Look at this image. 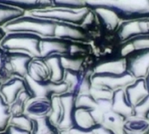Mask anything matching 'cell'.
<instances>
[{"instance_id":"6da1fadb","label":"cell","mask_w":149,"mask_h":134,"mask_svg":"<svg viewBox=\"0 0 149 134\" xmlns=\"http://www.w3.org/2000/svg\"><path fill=\"white\" fill-rule=\"evenodd\" d=\"M67 22H61L46 18H40L26 13L6 23L3 29L8 32H30L41 38H65Z\"/></svg>"},{"instance_id":"7a4b0ae2","label":"cell","mask_w":149,"mask_h":134,"mask_svg":"<svg viewBox=\"0 0 149 134\" xmlns=\"http://www.w3.org/2000/svg\"><path fill=\"white\" fill-rule=\"evenodd\" d=\"M85 4L90 10L109 9L120 22L149 18V0H87Z\"/></svg>"},{"instance_id":"3957f363","label":"cell","mask_w":149,"mask_h":134,"mask_svg":"<svg viewBox=\"0 0 149 134\" xmlns=\"http://www.w3.org/2000/svg\"><path fill=\"white\" fill-rule=\"evenodd\" d=\"M32 57L26 53L8 51L0 47V79L2 82L13 77L25 79Z\"/></svg>"},{"instance_id":"277c9868","label":"cell","mask_w":149,"mask_h":134,"mask_svg":"<svg viewBox=\"0 0 149 134\" xmlns=\"http://www.w3.org/2000/svg\"><path fill=\"white\" fill-rule=\"evenodd\" d=\"M76 97L70 93L56 95L51 99L52 113L50 119L60 131H67L74 126Z\"/></svg>"},{"instance_id":"5b68a950","label":"cell","mask_w":149,"mask_h":134,"mask_svg":"<svg viewBox=\"0 0 149 134\" xmlns=\"http://www.w3.org/2000/svg\"><path fill=\"white\" fill-rule=\"evenodd\" d=\"M41 37L34 33L8 32L0 42V47L8 51L26 53L33 58H41Z\"/></svg>"},{"instance_id":"8992f818","label":"cell","mask_w":149,"mask_h":134,"mask_svg":"<svg viewBox=\"0 0 149 134\" xmlns=\"http://www.w3.org/2000/svg\"><path fill=\"white\" fill-rule=\"evenodd\" d=\"M41 58L52 55L59 56H82L86 51L84 43L72 41L59 38H42L40 43Z\"/></svg>"},{"instance_id":"52a82bcc","label":"cell","mask_w":149,"mask_h":134,"mask_svg":"<svg viewBox=\"0 0 149 134\" xmlns=\"http://www.w3.org/2000/svg\"><path fill=\"white\" fill-rule=\"evenodd\" d=\"M90 9L86 7L79 10H73L68 8H55L48 7L46 9L32 11L27 13L32 16H37L40 18H46L61 22L72 23L78 26H82L87 16L90 13Z\"/></svg>"},{"instance_id":"ba28073f","label":"cell","mask_w":149,"mask_h":134,"mask_svg":"<svg viewBox=\"0 0 149 134\" xmlns=\"http://www.w3.org/2000/svg\"><path fill=\"white\" fill-rule=\"evenodd\" d=\"M28 90L32 98H45L51 100L56 95H62L68 92V86L64 82H55L50 80L44 82H34L30 78H25Z\"/></svg>"},{"instance_id":"9c48e42d","label":"cell","mask_w":149,"mask_h":134,"mask_svg":"<svg viewBox=\"0 0 149 134\" xmlns=\"http://www.w3.org/2000/svg\"><path fill=\"white\" fill-rule=\"evenodd\" d=\"M92 70L84 68L80 71H65L63 82L68 86V93L74 97L88 94L91 89Z\"/></svg>"},{"instance_id":"30bf717a","label":"cell","mask_w":149,"mask_h":134,"mask_svg":"<svg viewBox=\"0 0 149 134\" xmlns=\"http://www.w3.org/2000/svg\"><path fill=\"white\" fill-rule=\"evenodd\" d=\"M135 79L128 72L123 74H96L91 75L92 86L102 87L113 92L118 89H124L135 82Z\"/></svg>"},{"instance_id":"8fae6325","label":"cell","mask_w":149,"mask_h":134,"mask_svg":"<svg viewBox=\"0 0 149 134\" xmlns=\"http://www.w3.org/2000/svg\"><path fill=\"white\" fill-rule=\"evenodd\" d=\"M127 72L135 79H145L149 73V49L135 51L125 57Z\"/></svg>"},{"instance_id":"7c38bea8","label":"cell","mask_w":149,"mask_h":134,"mask_svg":"<svg viewBox=\"0 0 149 134\" xmlns=\"http://www.w3.org/2000/svg\"><path fill=\"white\" fill-rule=\"evenodd\" d=\"M143 35H149V18L121 22L116 31V37L120 43Z\"/></svg>"},{"instance_id":"4fadbf2b","label":"cell","mask_w":149,"mask_h":134,"mask_svg":"<svg viewBox=\"0 0 149 134\" xmlns=\"http://www.w3.org/2000/svg\"><path fill=\"white\" fill-rule=\"evenodd\" d=\"M24 89H28L25 79L13 77L6 82H2L0 87V95L7 104L12 105L19 94Z\"/></svg>"},{"instance_id":"5bb4252c","label":"cell","mask_w":149,"mask_h":134,"mask_svg":"<svg viewBox=\"0 0 149 134\" xmlns=\"http://www.w3.org/2000/svg\"><path fill=\"white\" fill-rule=\"evenodd\" d=\"M92 70L96 74H123L127 73L125 57L113 58L98 63Z\"/></svg>"},{"instance_id":"9a60e30c","label":"cell","mask_w":149,"mask_h":134,"mask_svg":"<svg viewBox=\"0 0 149 134\" xmlns=\"http://www.w3.org/2000/svg\"><path fill=\"white\" fill-rule=\"evenodd\" d=\"M130 104L135 107L149 94L145 79H137L124 89Z\"/></svg>"},{"instance_id":"2e32d148","label":"cell","mask_w":149,"mask_h":134,"mask_svg":"<svg viewBox=\"0 0 149 134\" xmlns=\"http://www.w3.org/2000/svg\"><path fill=\"white\" fill-rule=\"evenodd\" d=\"M0 4L21 9L26 13L52 7L51 0H0Z\"/></svg>"},{"instance_id":"e0dca14e","label":"cell","mask_w":149,"mask_h":134,"mask_svg":"<svg viewBox=\"0 0 149 134\" xmlns=\"http://www.w3.org/2000/svg\"><path fill=\"white\" fill-rule=\"evenodd\" d=\"M112 110L126 119L134 115V107L130 104L124 89H118L112 97Z\"/></svg>"},{"instance_id":"ac0fdd59","label":"cell","mask_w":149,"mask_h":134,"mask_svg":"<svg viewBox=\"0 0 149 134\" xmlns=\"http://www.w3.org/2000/svg\"><path fill=\"white\" fill-rule=\"evenodd\" d=\"M52 113V101L45 98H33L26 107L25 114L31 118L50 116Z\"/></svg>"},{"instance_id":"d6986e66","label":"cell","mask_w":149,"mask_h":134,"mask_svg":"<svg viewBox=\"0 0 149 134\" xmlns=\"http://www.w3.org/2000/svg\"><path fill=\"white\" fill-rule=\"evenodd\" d=\"M27 77L34 82H44L49 80L50 71L44 58H33L31 60Z\"/></svg>"},{"instance_id":"ffe728a7","label":"cell","mask_w":149,"mask_h":134,"mask_svg":"<svg viewBox=\"0 0 149 134\" xmlns=\"http://www.w3.org/2000/svg\"><path fill=\"white\" fill-rule=\"evenodd\" d=\"M126 118L118 113L111 110L107 112L102 118L100 124L111 130L115 134H127L124 130Z\"/></svg>"},{"instance_id":"44dd1931","label":"cell","mask_w":149,"mask_h":134,"mask_svg":"<svg viewBox=\"0 0 149 134\" xmlns=\"http://www.w3.org/2000/svg\"><path fill=\"white\" fill-rule=\"evenodd\" d=\"M99 22L109 31H116L120 24V20L113 11L106 8H96L92 10Z\"/></svg>"},{"instance_id":"7402d4cb","label":"cell","mask_w":149,"mask_h":134,"mask_svg":"<svg viewBox=\"0 0 149 134\" xmlns=\"http://www.w3.org/2000/svg\"><path fill=\"white\" fill-rule=\"evenodd\" d=\"M145 49H149V35L138 36L121 43L120 57H125L132 52Z\"/></svg>"},{"instance_id":"603a6c76","label":"cell","mask_w":149,"mask_h":134,"mask_svg":"<svg viewBox=\"0 0 149 134\" xmlns=\"http://www.w3.org/2000/svg\"><path fill=\"white\" fill-rule=\"evenodd\" d=\"M124 130L128 134H148L149 118L133 115L126 119Z\"/></svg>"},{"instance_id":"cb8c5ba5","label":"cell","mask_w":149,"mask_h":134,"mask_svg":"<svg viewBox=\"0 0 149 134\" xmlns=\"http://www.w3.org/2000/svg\"><path fill=\"white\" fill-rule=\"evenodd\" d=\"M46 63L48 65L50 71L49 80L55 82H63V78L65 75V69L63 68L61 56L59 55H52L44 58Z\"/></svg>"},{"instance_id":"d4e9b609","label":"cell","mask_w":149,"mask_h":134,"mask_svg":"<svg viewBox=\"0 0 149 134\" xmlns=\"http://www.w3.org/2000/svg\"><path fill=\"white\" fill-rule=\"evenodd\" d=\"M98 123L92 114V112L83 108H76L74 113V126L82 129H95Z\"/></svg>"},{"instance_id":"484cf974","label":"cell","mask_w":149,"mask_h":134,"mask_svg":"<svg viewBox=\"0 0 149 134\" xmlns=\"http://www.w3.org/2000/svg\"><path fill=\"white\" fill-rule=\"evenodd\" d=\"M31 134H60V130L53 124L49 116L33 118Z\"/></svg>"},{"instance_id":"4316f807","label":"cell","mask_w":149,"mask_h":134,"mask_svg":"<svg viewBox=\"0 0 149 134\" xmlns=\"http://www.w3.org/2000/svg\"><path fill=\"white\" fill-rule=\"evenodd\" d=\"M31 99L33 98L29 90L28 89L22 90L18 95L16 99L13 101V103L10 105V112L12 116L25 114L26 107Z\"/></svg>"},{"instance_id":"83f0119b","label":"cell","mask_w":149,"mask_h":134,"mask_svg":"<svg viewBox=\"0 0 149 134\" xmlns=\"http://www.w3.org/2000/svg\"><path fill=\"white\" fill-rule=\"evenodd\" d=\"M25 15L26 13L21 9L0 4V28H3L6 23Z\"/></svg>"},{"instance_id":"f1b7e54d","label":"cell","mask_w":149,"mask_h":134,"mask_svg":"<svg viewBox=\"0 0 149 134\" xmlns=\"http://www.w3.org/2000/svg\"><path fill=\"white\" fill-rule=\"evenodd\" d=\"M61 60L65 71L77 72L85 68V59L82 56H61Z\"/></svg>"},{"instance_id":"f546056e","label":"cell","mask_w":149,"mask_h":134,"mask_svg":"<svg viewBox=\"0 0 149 134\" xmlns=\"http://www.w3.org/2000/svg\"><path fill=\"white\" fill-rule=\"evenodd\" d=\"M12 114L10 112V105L7 104L0 95V133L5 131L10 124Z\"/></svg>"},{"instance_id":"4dcf8cb0","label":"cell","mask_w":149,"mask_h":134,"mask_svg":"<svg viewBox=\"0 0 149 134\" xmlns=\"http://www.w3.org/2000/svg\"><path fill=\"white\" fill-rule=\"evenodd\" d=\"M10 124L31 132V131L33 129V118L29 116L27 114L12 116L11 121H10Z\"/></svg>"},{"instance_id":"1f68e13d","label":"cell","mask_w":149,"mask_h":134,"mask_svg":"<svg viewBox=\"0 0 149 134\" xmlns=\"http://www.w3.org/2000/svg\"><path fill=\"white\" fill-rule=\"evenodd\" d=\"M75 106L76 108H83L93 112L97 106V100L89 93L81 94L75 99Z\"/></svg>"},{"instance_id":"d6a6232c","label":"cell","mask_w":149,"mask_h":134,"mask_svg":"<svg viewBox=\"0 0 149 134\" xmlns=\"http://www.w3.org/2000/svg\"><path fill=\"white\" fill-rule=\"evenodd\" d=\"M52 7L55 8H68L79 10L86 8L85 1L82 0H51Z\"/></svg>"},{"instance_id":"836d02e7","label":"cell","mask_w":149,"mask_h":134,"mask_svg":"<svg viewBox=\"0 0 149 134\" xmlns=\"http://www.w3.org/2000/svg\"><path fill=\"white\" fill-rule=\"evenodd\" d=\"M89 94L96 100H99V99H112L113 92L109 90V89H107L102 88V87L91 86Z\"/></svg>"},{"instance_id":"e575fe53","label":"cell","mask_w":149,"mask_h":134,"mask_svg":"<svg viewBox=\"0 0 149 134\" xmlns=\"http://www.w3.org/2000/svg\"><path fill=\"white\" fill-rule=\"evenodd\" d=\"M134 115L139 117H148L149 115V94L134 107Z\"/></svg>"},{"instance_id":"d590c367","label":"cell","mask_w":149,"mask_h":134,"mask_svg":"<svg viewBox=\"0 0 149 134\" xmlns=\"http://www.w3.org/2000/svg\"><path fill=\"white\" fill-rule=\"evenodd\" d=\"M0 134H31V131H26V130H22L20 129L18 127L13 126L11 124H9V126L6 128V130L3 132H1Z\"/></svg>"},{"instance_id":"8d00e7d4","label":"cell","mask_w":149,"mask_h":134,"mask_svg":"<svg viewBox=\"0 0 149 134\" xmlns=\"http://www.w3.org/2000/svg\"><path fill=\"white\" fill-rule=\"evenodd\" d=\"M67 131H68L69 134H96L95 129H82L77 126H73Z\"/></svg>"},{"instance_id":"74e56055","label":"cell","mask_w":149,"mask_h":134,"mask_svg":"<svg viewBox=\"0 0 149 134\" xmlns=\"http://www.w3.org/2000/svg\"><path fill=\"white\" fill-rule=\"evenodd\" d=\"M95 133L96 134H115L111 130L104 127L101 124H98L96 128H95Z\"/></svg>"},{"instance_id":"f35d334b","label":"cell","mask_w":149,"mask_h":134,"mask_svg":"<svg viewBox=\"0 0 149 134\" xmlns=\"http://www.w3.org/2000/svg\"><path fill=\"white\" fill-rule=\"evenodd\" d=\"M6 34V32L5 31V30L3 28H0V42L2 41V39L4 38Z\"/></svg>"},{"instance_id":"ab89813d","label":"cell","mask_w":149,"mask_h":134,"mask_svg":"<svg viewBox=\"0 0 149 134\" xmlns=\"http://www.w3.org/2000/svg\"><path fill=\"white\" fill-rule=\"evenodd\" d=\"M145 80H146V87H147V89H148V92H149V73L146 75V77L145 78Z\"/></svg>"},{"instance_id":"60d3db41","label":"cell","mask_w":149,"mask_h":134,"mask_svg":"<svg viewBox=\"0 0 149 134\" xmlns=\"http://www.w3.org/2000/svg\"><path fill=\"white\" fill-rule=\"evenodd\" d=\"M60 134H69L68 131H60Z\"/></svg>"},{"instance_id":"b9f144b4","label":"cell","mask_w":149,"mask_h":134,"mask_svg":"<svg viewBox=\"0 0 149 134\" xmlns=\"http://www.w3.org/2000/svg\"><path fill=\"white\" fill-rule=\"evenodd\" d=\"M1 85H2V80H1V79H0V87H1Z\"/></svg>"},{"instance_id":"7bdbcfd3","label":"cell","mask_w":149,"mask_h":134,"mask_svg":"<svg viewBox=\"0 0 149 134\" xmlns=\"http://www.w3.org/2000/svg\"><path fill=\"white\" fill-rule=\"evenodd\" d=\"M82 1H87V0H82Z\"/></svg>"},{"instance_id":"ee69618b","label":"cell","mask_w":149,"mask_h":134,"mask_svg":"<svg viewBox=\"0 0 149 134\" xmlns=\"http://www.w3.org/2000/svg\"><path fill=\"white\" fill-rule=\"evenodd\" d=\"M148 118H149V115H148ZM148 134H149V133H148Z\"/></svg>"},{"instance_id":"f6af8a7d","label":"cell","mask_w":149,"mask_h":134,"mask_svg":"<svg viewBox=\"0 0 149 134\" xmlns=\"http://www.w3.org/2000/svg\"><path fill=\"white\" fill-rule=\"evenodd\" d=\"M127 134H128V133H127Z\"/></svg>"}]
</instances>
